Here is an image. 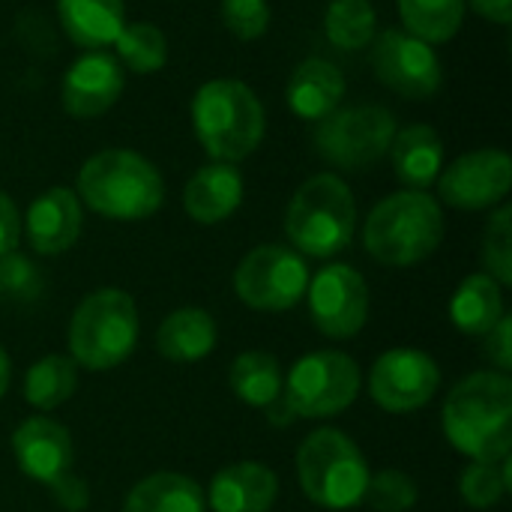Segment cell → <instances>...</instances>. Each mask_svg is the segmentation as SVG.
Returning a JSON list of instances; mask_svg holds the SVG:
<instances>
[{"mask_svg":"<svg viewBox=\"0 0 512 512\" xmlns=\"http://www.w3.org/2000/svg\"><path fill=\"white\" fill-rule=\"evenodd\" d=\"M447 441L474 462H504L512 450V381L474 372L444 402Z\"/></svg>","mask_w":512,"mask_h":512,"instance_id":"cell-1","label":"cell"},{"mask_svg":"<svg viewBox=\"0 0 512 512\" xmlns=\"http://www.w3.org/2000/svg\"><path fill=\"white\" fill-rule=\"evenodd\" d=\"M75 195L93 213L117 222H138L153 216L165 201V180L159 168L126 147L93 153L75 180Z\"/></svg>","mask_w":512,"mask_h":512,"instance_id":"cell-2","label":"cell"},{"mask_svg":"<svg viewBox=\"0 0 512 512\" xmlns=\"http://www.w3.org/2000/svg\"><path fill=\"white\" fill-rule=\"evenodd\" d=\"M192 129L213 162H240L264 141L267 117L255 90L237 78H213L192 96Z\"/></svg>","mask_w":512,"mask_h":512,"instance_id":"cell-3","label":"cell"},{"mask_svg":"<svg viewBox=\"0 0 512 512\" xmlns=\"http://www.w3.org/2000/svg\"><path fill=\"white\" fill-rule=\"evenodd\" d=\"M444 240L441 204L420 189H402L378 201L363 225L366 252L387 267L426 261Z\"/></svg>","mask_w":512,"mask_h":512,"instance_id":"cell-4","label":"cell"},{"mask_svg":"<svg viewBox=\"0 0 512 512\" xmlns=\"http://www.w3.org/2000/svg\"><path fill=\"white\" fill-rule=\"evenodd\" d=\"M354 228L357 201L351 186L339 174L309 177L288 201L285 234L294 252L333 258L354 240Z\"/></svg>","mask_w":512,"mask_h":512,"instance_id":"cell-5","label":"cell"},{"mask_svg":"<svg viewBox=\"0 0 512 512\" xmlns=\"http://www.w3.org/2000/svg\"><path fill=\"white\" fill-rule=\"evenodd\" d=\"M138 342V309L135 300L120 288H99L87 294L69 324L72 360L90 372L120 366Z\"/></svg>","mask_w":512,"mask_h":512,"instance_id":"cell-6","label":"cell"},{"mask_svg":"<svg viewBox=\"0 0 512 512\" xmlns=\"http://www.w3.org/2000/svg\"><path fill=\"white\" fill-rule=\"evenodd\" d=\"M297 477L312 504L324 510H351L366 495L369 465L345 432L318 429L297 450Z\"/></svg>","mask_w":512,"mask_h":512,"instance_id":"cell-7","label":"cell"},{"mask_svg":"<svg viewBox=\"0 0 512 512\" xmlns=\"http://www.w3.org/2000/svg\"><path fill=\"white\" fill-rule=\"evenodd\" d=\"M396 117L384 105H339L315 123V153L342 171H363L381 162L393 144Z\"/></svg>","mask_w":512,"mask_h":512,"instance_id":"cell-8","label":"cell"},{"mask_svg":"<svg viewBox=\"0 0 512 512\" xmlns=\"http://www.w3.org/2000/svg\"><path fill=\"white\" fill-rule=\"evenodd\" d=\"M360 384H363L360 366L348 354L318 351L294 363L282 396L294 411V417L318 420L345 411L357 399Z\"/></svg>","mask_w":512,"mask_h":512,"instance_id":"cell-9","label":"cell"},{"mask_svg":"<svg viewBox=\"0 0 512 512\" xmlns=\"http://www.w3.org/2000/svg\"><path fill=\"white\" fill-rule=\"evenodd\" d=\"M306 288L309 267L303 255L276 243L252 249L234 273L237 297L258 312H285L297 306Z\"/></svg>","mask_w":512,"mask_h":512,"instance_id":"cell-10","label":"cell"},{"mask_svg":"<svg viewBox=\"0 0 512 512\" xmlns=\"http://www.w3.org/2000/svg\"><path fill=\"white\" fill-rule=\"evenodd\" d=\"M372 69L384 87L402 99H432L444 84V66L435 45L408 30H381L372 39Z\"/></svg>","mask_w":512,"mask_h":512,"instance_id":"cell-11","label":"cell"},{"mask_svg":"<svg viewBox=\"0 0 512 512\" xmlns=\"http://www.w3.org/2000/svg\"><path fill=\"white\" fill-rule=\"evenodd\" d=\"M441 201L456 210H489L510 195L512 159L498 147L459 156L438 174Z\"/></svg>","mask_w":512,"mask_h":512,"instance_id":"cell-12","label":"cell"},{"mask_svg":"<svg viewBox=\"0 0 512 512\" xmlns=\"http://www.w3.org/2000/svg\"><path fill=\"white\" fill-rule=\"evenodd\" d=\"M309 315L315 330L330 339H351L369 315L366 279L348 264H330L309 282Z\"/></svg>","mask_w":512,"mask_h":512,"instance_id":"cell-13","label":"cell"},{"mask_svg":"<svg viewBox=\"0 0 512 512\" xmlns=\"http://www.w3.org/2000/svg\"><path fill=\"white\" fill-rule=\"evenodd\" d=\"M438 363L414 348H393L381 354L369 375L372 399L390 414H408L429 405L438 393Z\"/></svg>","mask_w":512,"mask_h":512,"instance_id":"cell-14","label":"cell"},{"mask_svg":"<svg viewBox=\"0 0 512 512\" xmlns=\"http://www.w3.org/2000/svg\"><path fill=\"white\" fill-rule=\"evenodd\" d=\"M126 87V69L108 51H84L75 57L60 81L63 111L75 120L102 117L120 99Z\"/></svg>","mask_w":512,"mask_h":512,"instance_id":"cell-15","label":"cell"},{"mask_svg":"<svg viewBox=\"0 0 512 512\" xmlns=\"http://www.w3.org/2000/svg\"><path fill=\"white\" fill-rule=\"evenodd\" d=\"M81 201L72 189L66 186H51L45 189L30 207L21 222L27 243L39 255H60L75 246L81 237Z\"/></svg>","mask_w":512,"mask_h":512,"instance_id":"cell-16","label":"cell"},{"mask_svg":"<svg viewBox=\"0 0 512 512\" xmlns=\"http://www.w3.org/2000/svg\"><path fill=\"white\" fill-rule=\"evenodd\" d=\"M12 453L18 468L45 486L72 468V438L60 423L48 417L24 420L12 435Z\"/></svg>","mask_w":512,"mask_h":512,"instance_id":"cell-17","label":"cell"},{"mask_svg":"<svg viewBox=\"0 0 512 512\" xmlns=\"http://www.w3.org/2000/svg\"><path fill=\"white\" fill-rule=\"evenodd\" d=\"M285 99L291 114H297L306 123H318L327 114H333L345 99V75L336 63L324 57H306L294 66Z\"/></svg>","mask_w":512,"mask_h":512,"instance_id":"cell-18","label":"cell"},{"mask_svg":"<svg viewBox=\"0 0 512 512\" xmlns=\"http://www.w3.org/2000/svg\"><path fill=\"white\" fill-rule=\"evenodd\" d=\"M240 204H243V174L231 162H210L198 168L183 189V207L189 219L201 225L225 222Z\"/></svg>","mask_w":512,"mask_h":512,"instance_id":"cell-19","label":"cell"},{"mask_svg":"<svg viewBox=\"0 0 512 512\" xmlns=\"http://www.w3.org/2000/svg\"><path fill=\"white\" fill-rule=\"evenodd\" d=\"M207 498L213 512H270L279 498V480L261 462H237L213 477Z\"/></svg>","mask_w":512,"mask_h":512,"instance_id":"cell-20","label":"cell"},{"mask_svg":"<svg viewBox=\"0 0 512 512\" xmlns=\"http://www.w3.org/2000/svg\"><path fill=\"white\" fill-rule=\"evenodd\" d=\"M57 21L72 45L105 51L126 27L123 0H57Z\"/></svg>","mask_w":512,"mask_h":512,"instance_id":"cell-21","label":"cell"},{"mask_svg":"<svg viewBox=\"0 0 512 512\" xmlns=\"http://www.w3.org/2000/svg\"><path fill=\"white\" fill-rule=\"evenodd\" d=\"M387 153L393 159V171L399 183L408 189L426 192L444 168V141L426 123H411L405 129H396Z\"/></svg>","mask_w":512,"mask_h":512,"instance_id":"cell-22","label":"cell"},{"mask_svg":"<svg viewBox=\"0 0 512 512\" xmlns=\"http://www.w3.org/2000/svg\"><path fill=\"white\" fill-rule=\"evenodd\" d=\"M156 348L171 363H195L216 348V321L204 309H177L159 324Z\"/></svg>","mask_w":512,"mask_h":512,"instance_id":"cell-23","label":"cell"},{"mask_svg":"<svg viewBox=\"0 0 512 512\" xmlns=\"http://www.w3.org/2000/svg\"><path fill=\"white\" fill-rule=\"evenodd\" d=\"M450 318L456 330L468 336H486L504 318L501 285L486 273L468 276L450 300Z\"/></svg>","mask_w":512,"mask_h":512,"instance_id":"cell-24","label":"cell"},{"mask_svg":"<svg viewBox=\"0 0 512 512\" xmlns=\"http://www.w3.org/2000/svg\"><path fill=\"white\" fill-rule=\"evenodd\" d=\"M123 512H204V492L195 480L162 471L126 495Z\"/></svg>","mask_w":512,"mask_h":512,"instance_id":"cell-25","label":"cell"},{"mask_svg":"<svg viewBox=\"0 0 512 512\" xmlns=\"http://www.w3.org/2000/svg\"><path fill=\"white\" fill-rule=\"evenodd\" d=\"M396 6L402 30L429 45L450 42L465 24V0H396Z\"/></svg>","mask_w":512,"mask_h":512,"instance_id":"cell-26","label":"cell"},{"mask_svg":"<svg viewBox=\"0 0 512 512\" xmlns=\"http://www.w3.org/2000/svg\"><path fill=\"white\" fill-rule=\"evenodd\" d=\"M324 36L339 51H363L378 36V15L369 0H330Z\"/></svg>","mask_w":512,"mask_h":512,"instance_id":"cell-27","label":"cell"},{"mask_svg":"<svg viewBox=\"0 0 512 512\" xmlns=\"http://www.w3.org/2000/svg\"><path fill=\"white\" fill-rule=\"evenodd\" d=\"M231 390L240 402L252 408H267L282 396L279 360L264 351H246L231 363Z\"/></svg>","mask_w":512,"mask_h":512,"instance_id":"cell-28","label":"cell"},{"mask_svg":"<svg viewBox=\"0 0 512 512\" xmlns=\"http://www.w3.org/2000/svg\"><path fill=\"white\" fill-rule=\"evenodd\" d=\"M78 387V363L63 354H48L27 369L24 399L39 411H51L63 405Z\"/></svg>","mask_w":512,"mask_h":512,"instance_id":"cell-29","label":"cell"},{"mask_svg":"<svg viewBox=\"0 0 512 512\" xmlns=\"http://www.w3.org/2000/svg\"><path fill=\"white\" fill-rule=\"evenodd\" d=\"M117 60L123 69L135 75H153L168 63V39L159 27L147 21H132L120 30L117 42Z\"/></svg>","mask_w":512,"mask_h":512,"instance_id":"cell-30","label":"cell"},{"mask_svg":"<svg viewBox=\"0 0 512 512\" xmlns=\"http://www.w3.org/2000/svg\"><path fill=\"white\" fill-rule=\"evenodd\" d=\"M510 480V456L504 462H474L465 468L459 480V492L471 507L489 510L504 498V492L510 489Z\"/></svg>","mask_w":512,"mask_h":512,"instance_id":"cell-31","label":"cell"},{"mask_svg":"<svg viewBox=\"0 0 512 512\" xmlns=\"http://www.w3.org/2000/svg\"><path fill=\"white\" fill-rule=\"evenodd\" d=\"M483 267L498 285H512V210L498 207L483 234Z\"/></svg>","mask_w":512,"mask_h":512,"instance_id":"cell-32","label":"cell"},{"mask_svg":"<svg viewBox=\"0 0 512 512\" xmlns=\"http://www.w3.org/2000/svg\"><path fill=\"white\" fill-rule=\"evenodd\" d=\"M417 483L402 471H381L369 477L363 501L375 512H408L417 504Z\"/></svg>","mask_w":512,"mask_h":512,"instance_id":"cell-33","label":"cell"},{"mask_svg":"<svg viewBox=\"0 0 512 512\" xmlns=\"http://www.w3.org/2000/svg\"><path fill=\"white\" fill-rule=\"evenodd\" d=\"M9 294L15 297L18 303H33L42 297L45 291V279H42V270L24 258L21 252H6L0 255V294Z\"/></svg>","mask_w":512,"mask_h":512,"instance_id":"cell-34","label":"cell"},{"mask_svg":"<svg viewBox=\"0 0 512 512\" xmlns=\"http://www.w3.org/2000/svg\"><path fill=\"white\" fill-rule=\"evenodd\" d=\"M222 24L231 36L252 42L270 30V3L267 0H222L219 3Z\"/></svg>","mask_w":512,"mask_h":512,"instance_id":"cell-35","label":"cell"},{"mask_svg":"<svg viewBox=\"0 0 512 512\" xmlns=\"http://www.w3.org/2000/svg\"><path fill=\"white\" fill-rule=\"evenodd\" d=\"M48 489H51V498L57 501V507H63L66 512H81L90 507V489L72 471H66L57 480H51Z\"/></svg>","mask_w":512,"mask_h":512,"instance_id":"cell-36","label":"cell"},{"mask_svg":"<svg viewBox=\"0 0 512 512\" xmlns=\"http://www.w3.org/2000/svg\"><path fill=\"white\" fill-rule=\"evenodd\" d=\"M483 354L489 357V363L501 372V375H507L512 369V318L510 315H504L489 333H486V348H483Z\"/></svg>","mask_w":512,"mask_h":512,"instance_id":"cell-37","label":"cell"},{"mask_svg":"<svg viewBox=\"0 0 512 512\" xmlns=\"http://www.w3.org/2000/svg\"><path fill=\"white\" fill-rule=\"evenodd\" d=\"M18 240H21V216H18V207L0 189V255L15 252Z\"/></svg>","mask_w":512,"mask_h":512,"instance_id":"cell-38","label":"cell"},{"mask_svg":"<svg viewBox=\"0 0 512 512\" xmlns=\"http://www.w3.org/2000/svg\"><path fill=\"white\" fill-rule=\"evenodd\" d=\"M477 15H483L492 24L507 27L512 21V0H468Z\"/></svg>","mask_w":512,"mask_h":512,"instance_id":"cell-39","label":"cell"},{"mask_svg":"<svg viewBox=\"0 0 512 512\" xmlns=\"http://www.w3.org/2000/svg\"><path fill=\"white\" fill-rule=\"evenodd\" d=\"M267 420H270V426H288L294 420V411L288 408L285 396H279L267 405Z\"/></svg>","mask_w":512,"mask_h":512,"instance_id":"cell-40","label":"cell"},{"mask_svg":"<svg viewBox=\"0 0 512 512\" xmlns=\"http://www.w3.org/2000/svg\"><path fill=\"white\" fill-rule=\"evenodd\" d=\"M9 378H12V363H9V354L0 345V399H3V393L9 387Z\"/></svg>","mask_w":512,"mask_h":512,"instance_id":"cell-41","label":"cell"}]
</instances>
